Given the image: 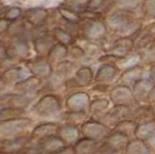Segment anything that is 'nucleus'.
<instances>
[{
    "instance_id": "obj_1",
    "label": "nucleus",
    "mask_w": 155,
    "mask_h": 154,
    "mask_svg": "<svg viewBox=\"0 0 155 154\" xmlns=\"http://www.w3.org/2000/svg\"><path fill=\"white\" fill-rule=\"evenodd\" d=\"M109 33L110 31L104 21V18L94 21H84L80 25L79 37L82 40L100 44L102 47L108 40Z\"/></svg>"
},
{
    "instance_id": "obj_2",
    "label": "nucleus",
    "mask_w": 155,
    "mask_h": 154,
    "mask_svg": "<svg viewBox=\"0 0 155 154\" xmlns=\"http://www.w3.org/2000/svg\"><path fill=\"white\" fill-rule=\"evenodd\" d=\"M5 46L9 59L13 61H26L30 59L31 45L27 37L9 39L8 43H5Z\"/></svg>"
},
{
    "instance_id": "obj_3",
    "label": "nucleus",
    "mask_w": 155,
    "mask_h": 154,
    "mask_svg": "<svg viewBox=\"0 0 155 154\" xmlns=\"http://www.w3.org/2000/svg\"><path fill=\"white\" fill-rule=\"evenodd\" d=\"M135 18L137 17L135 16V13L133 12L115 9V10L110 11L108 15H106L104 21L109 31L114 35L115 33H117L124 26L127 25L131 21H133Z\"/></svg>"
},
{
    "instance_id": "obj_4",
    "label": "nucleus",
    "mask_w": 155,
    "mask_h": 154,
    "mask_svg": "<svg viewBox=\"0 0 155 154\" xmlns=\"http://www.w3.org/2000/svg\"><path fill=\"white\" fill-rule=\"evenodd\" d=\"M35 113L42 117H54L61 112V103L58 97L47 94L38 101L34 107Z\"/></svg>"
},
{
    "instance_id": "obj_5",
    "label": "nucleus",
    "mask_w": 155,
    "mask_h": 154,
    "mask_svg": "<svg viewBox=\"0 0 155 154\" xmlns=\"http://www.w3.org/2000/svg\"><path fill=\"white\" fill-rule=\"evenodd\" d=\"M31 125V120L28 118L17 117L3 120L0 123V136L2 138H13L19 136Z\"/></svg>"
},
{
    "instance_id": "obj_6",
    "label": "nucleus",
    "mask_w": 155,
    "mask_h": 154,
    "mask_svg": "<svg viewBox=\"0 0 155 154\" xmlns=\"http://www.w3.org/2000/svg\"><path fill=\"white\" fill-rule=\"evenodd\" d=\"M135 49V39L133 38H115L104 50L105 54L114 56V58H121L133 52Z\"/></svg>"
},
{
    "instance_id": "obj_7",
    "label": "nucleus",
    "mask_w": 155,
    "mask_h": 154,
    "mask_svg": "<svg viewBox=\"0 0 155 154\" xmlns=\"http://www.w3.org/2000/svg\"><path fill=\"white\" fill-rule=\"evenodd\" d=\"M24 66L29 70L32 76L40 79H48L53 72L52 65L47 56H37L35 58L28 59L25 61Z\"/></svg>"
},
{
    "instance_id": "obj_8",
    "label": "nucleus",
    "mask_w": 155,
    "mask_h": 154,
    "mask_svg": "<svg viewBox=\"0 0 155 154\" xmlns=\"http://www.w3.org/2000/svg\"><path fill=\"white\" fill-rule=\"evenodd\" d=\"M48 17H50V12L47 8L36 6L25 9L23 11L22 18L32 27L42 28L45 27Z\"/></svg>"
},
{
    "instance_id": "obj_9",
    "label": "nucleus",
    "mask_w": 155,
    "mask_h": 154,
    "mask_svg": "<svg viewBox=\"0 0 155 154\" xmlns=\"http://www.w3.org/2000/svg\"><path fill=\"white\" fill-rule=\"evenodd\" d=\"M81 132L84 138L98 142L109 137L110 130L105 124L91 120V121H86L82 124Z\"/></svg>"
},
{
    "instance_id": "obj_10",
    "label": "nucleus",
    "mask_w": 155,
    "mask_h": 154,
    "mask_svg": "<svg viewBox=\"0 0 155 154\" xmlns=\"http://www.w3.org/2000/svg\"><path fill=\"white\" fill-rule=\"evenodd\" d=\"M31 73L25 66H13L11 68L5 70L1 75V83L6 84L7 86L10 84L16 85L21 81L29 78Z\"/></svg>"
},
{
    "instance_id": "obj_11",
    "label": "nucleus",
    "mask_w": 155,
    "mask_h": 154,
    "mask_svg": "<svg viewBox=\"0 0 155 154\" xmlns=\"http://www.w3.org/2000/svg\"><path fill=\"white\" fill-rule=\"evenodd\" d=\"M131 113H132V110L130 106L116 105L102 115L100 117V121L110 125H116L122 120H125L124 118L130 116Z\"/></svg>"
},
{
    "instance_id": "obj_12",
    "label": "nucleus",
    "mask_w": 155,
    "mask_h": 154,
    "mask_svg": "<svg viewBox=\"0 0 155 154\" xmlns=\"http://www.w3.org/2000/svg\"><path fill=\"white\" fill-rule=\"evenodd\" d=\"M110 97L115 105L130 106L135 101L132 89L123 84H118L111 89Z\"/></svg>"
},
{
    "instance_id": "obj_13",
    "label": "nucleus",
    "mask_w": 155,
    "mask_h": 154,
    "mask_svg": "<svg viewBox=\"0 0 155 154\" xmlns=\"http://www.w3.org/2000/svg\"><path fill=\"white\" fill-rule=\"evenodd\" d=\"M41 84L42 79L35 76H30L29 78L21 81V83H18L16 85H14V89L16 90V93L24 94L31 97V96L35 95L38 92L39 88L41 87Z\"/></svg>"
},
{
    "instance_id": "obj_14",
    "label": "nucleus",
    "mask_w": 155,
    "mask_h": 154,
    "mask_svg": "<svg viewBox=\"0 0 155 154\" xmlns=\"http://www.w3.org/2000/svg\"><path fill=\"white\" fill-rule=\"evenodd\" d=\"M94 78L95 77L91 67L84 65L77 70L74 77L68 80V81L71 83L75 87H85L93 81Z\"/></svg>"
},
{
    "instance_id": "obj_15",
    "label": "nucleus",
    "mask_w": 155,
    "mask_h": 154,
    "mask_svg": "<svg viewBox=\"0 0 155 154\" xmlns=\"http://www.w3.org/2000/svg\"><path fill=\"white\" fill-rule=\"evenodd\" d=\"M38 146H36L38 150L44 154H52L56 151H59L60 149L64 148L65 143L59 136H54V135H51L41 142H39Z\"/></svg>"
},
{
    "instance_id": "obj_16",
    "label": "nucleus",
    "mask_w": 155,
    "mask_h": 154,
    "mask_svg": "<svg viewBox=\"0 0 155 154\" xmlns=\"http://www.w3.org/2000/svg\"><path fill=\"white\" fill-rule=\"evenodd\" d=\"M119 73V69L114 63H103L96 72L94 80L97 84H108L113 81Z\"/></svg>"
},
{
    "instance_id": "obj_17",
    "label": "nucleus",
    "mask_w": 155,
    "mask_h": 154,
    "mask_svg": "<svg viewBox=\"0 0 155 154\" xmlns=\"http://www.w3.org/2000/svg\"><path fill=\"white\" fill-rule=\"evenodd\" d=\"M89 95L85 92H76L70 95L66 101V106L72 112H84L89 107Z\"/></svg>"
},
{
    "instance_id": "obj_18",
    "label": "nucleus",
    "mask_w": 155,
    "mask_h": 154,
    "mask_svg": "<svg viewBox=\"0 0 155 154\" xmlns=\"http://www.w3.org/2000/svg\"><path fill=\"white\" fill-rule=\"evenodd\" d=\"M144 70L143 66L138 64L132 68H129L127 70H124L122 74L120 75L119 83L120 84H123L126 86H133L138 80L144 78Z\"/></svg>"
},
{
    "instance_id": "obj_19",
    "label": "nucleus",
    "mask_w": 155,
    "mask_h": 154,
    "mask_svg": "<svg viewBox=\"0 0 155 154\" xmlns=\"http://www.w3.org/2000/svg\"><path fill=\"white\" fill-rule=\"evenodd\" d=\"M29 96L24 94H6L1 97V109L5 108H16V109H22L29 104L30 102Z\"/></svg>"
},
{
    "instance_id": "obj_20",
    "label": "nucleus",
    "mask_w": 155,
    "mask_h": 154,
    "mask_svg": "<svg viewBox=\"0 0 155 154\" xmlns=\"http://www.w3.org/2000/svg\"><path fill=\"white\" fill-rule=\"evenodd\" d=\"M28 139L24 136H17L9 139H2L1 142V152L14 154L21 151L27 144Z\"/></svg>"
},
{
    "instance_id": "obj_21",
    "label": "nucleus",
    "mask_w": 155,
    "mask_h": 154,
    "mask_svg": "<svg viewBox=\"0 0 155 154\" xmlns=\"http://www.w3.org/2000/svg\"><path fill=\"white\" fill-rule=\"evenodd\" d=\"M154 86V84L151 81V80L148 78H143L140 80H138L133 86L132 91L133 95L136 101H143L147 100V96Z\"/></svg>"
},
{
    "instance_id": "obj_22",
    "label": "nucleus",
    "mask_w": 155,
    "mask_h": 154,
    "mask_svg": "<svg viewBox=\"0 0 155 154\" xmlns=\"http://www.w3.org/2000/svg\"><path fill=\"white\" fill-rule=\"evenodd\" d=\"M114 0H90L86 11L103 17L111 11V9L114 7Z\"/></svg>"
},
{
    "instance_id": "obj_23",
    "label": "nucleus",
    "mask_w": 155,
    "mask_h": 154,
    "mask_svg": "<svg viewBox=\"0 0 155 154\" xmlns=\"http://www.w3.org/2000/svg\"><path fill=\"white\" fill-rule=\"evenodd\" d=\"M51 33L58 44H62L67 47H71L76 44V37L61 26H53L51 29Z\"/></svg>"
},
{
    "instance_id": "obj_24",
    "label": "nucleus",
    "mask_w": 155,
    "mask_h": 154,
    "mask_svg": "<svg viewBox=\"0 0 155 154\" xmlns=\"http://www.w3.org/2000/svg\"><path fill=\"white\" fill-rule=\"evenodd\" d=\"M57 124L56 123H44L37 126L35 129L33 130L30 136V139L34 142H37V143L39 142H41L42 139H44L45 138L51 136V135H53L56 131H57Z\"/></svg>"
},
{
    "instance_id": "obj_25",
    "label": "nucleus",
    "mask_w": 155,
    "mask_h": 154,
    "mask_svg": "<svg viewBox=\"0 0 155 154\" xmlns=\"http://www.w3.org/2000/svg\"><path fill=\"white\" fill-rule=\"evenodd\" d=\"M69 55V47L62 44H56L52 47L51 51L47 55V58L51 62V65H57L60 62L66 60V57Z\"/></svg>"
},
{
    "instance_id": "obj_26",
    "label": "nucleus",
    "mask_w": 155,
    "mask_h": 154,
    "mask_svg": "<svg viewBox=\"0 0 155 154\" xmlns=\"http://www.w3.org/2000/svg\"><path fill=\"white\" fill-rule=\"evenodd\" d=\"M56 11L58 15H59V17L62 18L63 21H64L66 25H79L82 22L80 14H78L77 12L71 10V9L63 6L62 4H60V5L57 7Z\"/></svg>"
},
{
    "instance_id": "obj_27",
    "label": "nucleus",
    "mask_w": 155,
    "mask_h": 154,
    "mask_svg": "<svg viewBox=\"0 0 155 154\" xmlns=\"http://www.w3.org/2000/svg\"><path fill=\"white\" fill-rule=\"evenodd\" d=\"M57 133L58 136L63 139V142L65 143H73L79 141V129L71 124H67L60 127L57 130Z\"/></svg>"
},
{
    "instance_id": "obj_28",
    "label": "nucleus",
    "mask_w": 155,
    "mask_h": 154,
    "mask_svg": "<svg viewBox=\"0 0 155 154\" xmlns=\"http://www.w3.org/2000/svg\"><path fill=\"white\" fill-rule=\"evenodd\" d=\"M75 150L77 154H93L98 150V143L90 139H81L75 143Z\"/></svg>"
},
{
    "instance_id": "obj_29",
    "label": "nucleus",
    "mask_w": 155,
    "mask_h": 154,
    "mask_svg": "<svg viewBox=\"0 0 155 154\" xmlns=\"http://www.w3.org/2000/svg\"><path fill=\"white\" fill-rule=\"evenodd\" d=\"M142 59H140V54L137 52H131V54L125 55L124 57H121V58H117L115 61V65L117 66V68L119 70H127L129 68H132V67L140 64Z\"/></svg>"
},
{
    "instance_id": "obj_30",
    "label": "nucleus",
    "mask_w": 155,
    "mask_h": 154,
    "mask_svg": "<svg viewBox=\"0 0 155 154\" xmlns=\"http://www.w3.org/2000/svg\"><path fill=\"white\" fill-rule=\"evenodd\" d=\"M128 137L125 136L124 134L119 133V132H114V134H111L110 136L108 137L107 139L106 144L109 147H110L114 150H121L122 148L126 147L128 144Z\"/></svg>"
},
{
    "instance_id": "obj_31",
    "label": "nucleus",
    "mask_w": 155,
    "mask_h": 154,
    "mask_svg": "<svg viewBox=\"0 0 155 154\" xmlns=\"http://www.w3.org/2000/svg\"><path fill=\"white\" fill-rule=\"evenodd\" d=\"M126 152L127 154H154L152 149L147 144H145L143 141L139 139L128 143L126 146Z\"/></svg>"
},
{
    "instance_id": "obj_32",
    "label": "nucleus",
    "mask_w": 155,
    "mask_h": 154,
    "mask_svg": "<svg viewBox=\"0 0 155 154\" xmlns=\"http://www.w3.org/2000/svg\"><path fill=\"white\" fill-rule=\"evenodd\" d=\"M23 9L18 6H2L1 18H4L10 22L21 20L23 16Z\"/></svg>"
},
{
    "instance_id": "obj_33",
    "label": "nucleus",
    "mask_w": 155,
    "mask_h": 154,
    "mask_svg": "<svg viewBox=\"0 0 155 154\" xmlns=\"http://www.w3.org/2000/svg\"><path fill=\"white\" fill-rule=\"evenodd\" d=\"M153 110L149 107H140L138 110H136L134 113H132L131 116L133 118V121L139 122L140 124L147 123L149 121H152L154 118Z\"/></svg>"
},
{
    "instance_id": "obj_34",
    "label": "nucleus",
    "mask_w": 155,
    "mask_h": 154,
    "mask_svg": "<svg viewBox=\"0 0 155 154\" xmlns=\"http://www.w3.org/2000/svg\"><path fill=\"white\" fill-rule=\"evenodd\" d=\"M154 131H155V120H152V121L140 124L139 126H137V129H136L135 132V137H137V139H139L147 142Z\"/></svg>"
},
{
    "instance_id": "obj_35",
    "label": "nucleus",
    "mask_w": 155,
    "mask_h": 154,
    "mask_svg": "<svg viewBox=\"0 0 155 154\" xmlns=\"http://www.w3.org/2000/svg\"><path fill=\"white\" fill-rule=\"evenodd\" d=\"M110 100L106 98H99L94 100L89 105V112L92 115H100L102 116L107 113V110L109 109Z\"/></svg>"
},
{
    "instance_id": "obj_36",
    "label": "nucleus",
    "mask_w": 155,
    "mask_h": 154,
    "mask_svg": "<svg viewBox=\"0 0 155 154\" xmlns=\"http://www.w3.org/2000/svg\"><path fill=\"white\" fill-rule=\"evenodd\" d=\"M78 69L79 68H78L77 63L72 60H64L55 66V71L58 72V73H60L61 75H63L67 79L69 78L73 73H76Z\"/></svg>"
},
{
    "instance_id": "obj_37",
    "label": "nucleus",
    "mask_w": 155,
    "mask_h": 154,
    "mask_svg": "<svg viewBox=\"0 0 155 154\" xmlns=\"http://www.w3.org/2000/svg\"><path fill=\"white\" fill-rule=\"evenodd\" d=\"M136 129H137V125L133 120H122V121H120L118 124L115 125L114 132L122 133L125 136L130 138L135 136Z\"/></svg>"
},
{
    "instance_id": "obj_38",
    "label": "nucleus",
    "mask_w": 155,
    "mask_h": 154,
    "mask_svg": "<svg viewBox=\"0 0 155 154\" xmlns=\"http://www.w3.org/2000/svg\"><path fill=\"white\" fill-rule=\"evenodd\" d=\"M114 1L115 9H120V10L135 13L136 10L140 8V5H142L143 0H114Z\"/></svg>"
},
{
    "instance_id": "obj_39",
    "label": "nucleus",
    "mask_w": 155,
    "mask_h": 154,
    "mask_svg": "<svg viewBox=\"0 0 155 154\" xmlns=\"http://www.w3.org/2000/svg\"><path fill=\"white\" fill-rule=\"evenodd\" d=\"M89 1L90 0H62L61 4L78 14H81L86 11Z\"/></svg>"
},
{
    "instance_id": "obj_40",
    "label": "nucleus",
    "mask_w": 155,
    "mask_h": 154,
    "mask_svg": "<svg viewBox=\"0 0 155 154\" xmlns=\"http://www.w3.org/2000/svg\"><path fill=\"white\" fill-rule=\"evenodd\" d=\"M138 52L140 55V59H142L143 63L149 66L155 64V45L153 43L140 51H138Z\"/></svg>"
},
{
    "instance_id": "obj_41",
    "label": "nucleus",
    "mask_w": 155,
    "mask_h": 154,
    "mask_svg": "<svg viewBox=\"0 0 155 154\" xmlns=\"http://www.w3.org/2000/svg\"><path fill=\"white\" fill-rule=\"evenodd\" d=\"M68 79L65 78L64 76L61 75L60 73L54 71L52 72V74L48 78V86L50 87L51 89L54 90L61 87L62 85L66 84Z\"/></svg>"
},
{
    "instance_id": "obj_42",
    "label": "nucleus",
    "mask_w": 155,
    "mask_h": 154,
    "mask_svg": "<svg viewBox=\"0 0 155 154\" xmlns=\"http://www.w3.org/2000/svg\"><path fill=\"white\" fill-rule=\"evenodd\" d=\"M140 10L143 18L155 21V0H143Z\"/></svg>"
},
{
    "instance_id": "obj_43",
    "label": "nucleus",
    "mask_w": 155,
    "mask_h": 154,
    "mask_svg": "<svg viewBox=\"0 0 155 154\" xmlns=\"http://www.w3.org/2000/svg\"><path fill=\"white\" fill-rule=\"evenodd\" d=\"M23 113L22 109H16V108H5L1 109V121L3 120H8V119H13V118H17L19 115Z\"/></svg>"
},
{
    "instance_id": "obj_44",
    "label": "nucleus",
    "mask_w": 155,
    "mask_h": 154,
    "mask_svg": "<svg viewBox=\"0 0 155 154\" xmlns=\"http://www.w3.org/2000/svg\"><path fill=\"white\" fill-rule=\"evenodd\" d=\"M69 55L72 59L82 60L85 57V51L81 46L74 44L69 47Z\"/></svg>"
},
{
    "instance_id": "obj_45",
    "label": "nucleus",
    "mask_w": 155,
    "mask_h": 154,
    "mask_svg": "<svg viewBox=\"0 0 155 154\" xmlns=\"http://www.w3.org/2000/svg\"><path fill=\"white\" fill-rule=\"evenodd\" d=\"M86 114L84 112H72L68 116V121L71 123H80L85 121Z\"/></svg>"
},
{
    "instance_id": "obj_46",
    "label": "nucleus",
    "mask_w": 155,
    "mask_h": 154,
    "mask_svg": "<svg viewBox=\"0 0 155 154\" xmlns=\"http://www.w3.org/2000/svg\"><path fill=\"white\" fill-rule=\"evenodd\" d=\"M9 25H10V21L4 20V18H1V21H0V32H1L2 35L6 33Z\"/></svg>"
},
{
    "instance_id": "obj_47",
    "label": "nucleus",
    "mask_w": 155,
    "mask_h": 154,
    "mask_svg": "<svg viewBox=\"0 0 155 154\" xmlns=\"http://www.w3.org/2000/svg\"><path fill=\"white\" fill-rule=\"evenodd\" d=\"M52 154H77V153H76L75 148H73V147H64V148L60 149L59 151H56V152L52 153Z\"/></svg>"
},
{
    "instance_id": "obj_48",
    "label": "nucleus",
    "mask_w": 155,
    "mask_h": 154,
    "mask_svg": "<svg viewBox=\"0 0 155 154\" xmlns=\"http://www.w3.org/2000/svg\"><path fill=\"white\" fill-rule=\"evenodd\" d=\"M148 79L151 80L152 83L155 84V64L150 65L148 70Z\"/></svg>"
},
{
    "instance_id": "obj_49",
    "label": "nucleus",
    "mask_w": 155,
    "mask_h": 154,
    "mask_svg": "<svg viewBox=\"0 0 155 154\" xmlns=\"http://www.w3.org/2000/svg\"><path fill=\"white\" fill-rule=\"evenodd\" d=\"M145 31L148 32L149 34L152 37H154V39H155V21L152 22L151 25H149L147 28H145Z\"/></svg>"
},
{
    "instance_id": "obj_50",
    "label": "nucleus",
    "mask_w": 155,
    "mask_h": 154,
    "mask_svg": "<svg viewBox=\"0 0 155 154\" xmlns=\"http://www.w3.org/2000/svg\"><path fill=\"white\" fill-rule=\"evenodd\" d=\"M147 101H149V102H155V84L147 96Z\"/></svg>"
},
{
    "instance_id": "obj_51",
    "label": "nucleus",
    "mask_w": 155,
    "mask_h": 154,
    "mask_svg": "<svg viewBox=\"0 0 155 154\" xmlns=\"http://www.w3.org/2000/svg\"><path fill=\"white\" fill-rule=\"evenodd\" d=\"M40 1L44 4H46V5H48V4H51L52 2H54L55 0H40Z\"/></svg>"
},
{
    "instance_id": "obj_52",
    "label": "nucleus",
    "mask_w": 155,
    "mask_h": 154,
    "mask_svg": "<svg viewBox=\"0 0 155 154\" xmlns=\"http://www.w3.org/2000/svg\"><path fill=\"white\" fill-rule=\"evenodd\" d=\"M153 44L155 45V39H154V41H153Z\"/></svg>"
}]
</instances>
